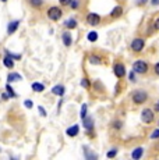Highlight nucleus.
I'll use <instances>...</instances> for the list:
<instances>
[{
	"mask_svg": "<svg viewBox=\"0 0 159 160\" xmlns=\"http://www.w3.org/2000/svg\"><path fill=\"white\" fill-rule=\"evenodd\" d=\"M24 106H25L27 109H32V106H33V102H32V100H29V99H27L25 102H24Z\"/></svg>",
	"mask_w": 159,
	"mask_h": 160,
	"instance_id": "30",
	"label": "nucleus"
},
{
	"mask_svg": "<svg viewBox=\"0 0 159 160\" xmlns=\"http://www.w3.org/2000/svg\"><path fill=\"white\" fill-rule=\"evenodd\" d=\"M158 127H159V121H158Z\"/></svg>",
	"mask_w": 159,
	"mask_h": 160,
	"instance_id": "42",
	"label": "nucleus"
},
{
	"mask_svg": "<svg viewBox=\"0 0 159 160\" xmlns=\"http://www.w3.org/2000/svg\"><path fill=\"white\" fill-rule=\"evenodd\" d=\"M38 112H39V114H41L42 117H46V110H45L42 106H38Z\"/></svg>",
	"mask_w": 159,
	"mask_h": 160,
	"instance_id": "31",
	"label": "nucleus"
},
{
	"mask_svg": "<svg viewBox=\"0 0 159 160\" xmlns=\"http://www.w3.org/2000/svg\"><path fill=\"white\" fill-rule=\"evenodd\" d=\"M62 41H63L64 46L70 48V46L73 45V36H71V33H70V32H64L63 35H62Z\"/></svg>",
	"mask_w": 159,
	"mask_h": 160,
	"instance_id": "14",
	"label": "nucleus"
},
{
	"mask_svg": "<svg viewBox=\"0 0 159 160\" xmlns=\"http://www.w3.org/2000/svg\"><path fill=\"white\" fill-rule=\"evenodd\" d=\"M141 120L145 124H151L152 121L155 120V113H154V110H151V109H144L142 112H141Z\"/></svg>",
	"mask_w": 159,
	"mask_h": 160,
	"instance_id": "4",
	"label": "nucleus"
},
{
	"mask_svg": "<svg viewBox=\"0 0 159 160\" xmlns=\"http://www.w3.org/2000/svg\"><path fill=\"white\" fill-rule=\"evenodd\" d=\"M66 134L69 135V137H71V138L77 137V135L80 134V125L78 124H74V125H71V127H69L66 130Z\"/></svg>",
	"mask_w": 159,
	"mask_h": 160,
	"instance_id": "10",
	"label": "nucleus"
},
{
	"mask_svg": "<svg viewBox=\"0 0 159 160\" xmlns=\"http://www.w3.org/2000/svg\"><path fill=\"white\" fill-rule=\"evenodd\" d=\"M144 48H145V41H144L142 38H136L133 42H131V50L136 52V53L142 52Z\"/></svg>",
	"mask_w": 159,
	"mask_h": 160,
	"instance_id": "5",
	"label": "nucleus"
},
{
	"mask_svg": "<svg viewBox=\"0 0 159 160\" xmlns=\"http://www.w3.org/2000/svg\"><path fill=\"white\" fill-rule=\"evenodd\" d=\"M148 99V95H146L145 91H137L133 93V102L136 104H142L146 102Z\"/></svg>",
	"mask_w": 159,
	"mask_h": 160,
	"instance_id": "3",
	"label": "nucleus"
},
{
	"mask_svg": "<svg viewBox=\"0 0 159 160\" xmlns=\"http://www.w3.org/2000/svg\"><path fill=\"white\" fill-rule=\"evenodd\" d=\"M44 4V0H29V6L33 8H39Z\"/></svg>",
	"mask_w": 159,
	"mask_h": 160,
	"instance_id": "22",
	"label": "nucleus"
},
{
	"mask_svg": "<svg viewBox=\"0 0 159 160\" xmlns=\"http://www.w3.org/2000/svg\"><path fill=\"white\" fill-rule=\"evenodd\" d=\"M4 54H6V56H10L14 61H16V60H21V54H14V53H11V52H8V50H4Z\"/></svg>",
	"mask_w": 159,
	"mask_h": 160,
	"instance_id": "25",
	"label": "nucleus"
},
{
	"mask_svg": "<svg viewBox=\"0 0 159 160\" xmlns=\"http://www.w3.org/2000/svg\"><path fill=\"white\" fill-rule=\"evenodd\" d=\"M151 139H159V128H156V130L151 134Z\"/></svg>",
	"mask_w": 159,
	"mask_h": 160,
	"instance_id": "29",
	"label": "nucleus"
},
{
	"mask_svg": "<svg viewBox=\"0 0 159 160\" xmlns=\"http://www.w3.org/2000/svg\"><path fill=\"white\" fill-rule=\"evenodd\" d=\"M133 71L136 74H145L148 71V64L142 60H137L133 63Z\"/></svg>",
	"mask_w": 159,
	"mask_h": 160,
	"instance_id": "2",
	"label": "nucleus"
},
{
	"mask_svg": "<svg viewBox=\"0 0 159 160\" xmlns=\"http://www.w3.org/2000/svg\"><path fill=\"white\" fill-rule=\"evenodd\" d=\"M148 0H137V3H140V4H144V3H146Z\"/></svg>",
	"mask_w": 159,
	"mask_h": 160,
	"instance_id": "39",
	"label": "nucleus"
},
{
	"mask_svg": "<svg viewBox=\"0 0 159 160\" xmlns=\"http://www.w3.org/2000/svg\"><path fill=\"white\" fill-rule=\"evenodd\" d=\"M0 2H3V3H6V2H7V0H0Z\"/></svg>",
	"mask_w": 159,
	"mask_h": 160,
	"instance_id": "41",
	"label": "nucleus"
},
{
	"mask_svg": "<svg viewBox=\"0 0 159 160\" xmlns=\"http://www.w3.org/2000/svg\"><path fill=\"white\" fill-rule=\"evenodd\" d=\"M90 63L94 64V66H98V64H102V58L96 54H91L90 56Z\"/></svg>",
	"mask_w": 159,
	"mask_h": 160,
	"instance_id": "19",
	"label": "nucleus"
},
{
	"mask_svg": "<svg viewBox=\"0 0 159 160\" xmlns=\"http://www.w3.org/2000/svg\"><path fill=\"white\" fill-rule=\"evenodd\" d=\"M64 27H66V28H69V29L77 28V20H75V18H69V20L64 22Z\"/></svg>",
	"mask_w": 159,
	"mask_h": 160,
	"instance_id": "18",
	"label": "nucleus"
},
{
	"mask_svg": "<svg viewBox=\"0 0 159 160\" xmlns=\"http://www.w3.org/2000/svg\"><path fill=\"white\" fill-rule=\"evenodd\" d=\"M2 98H3V100H7V99H10V96H8V93H7V92H3Z\"/></svg>",
	"mask_w": 159,
	"mask_h": 160,
	"instance_id": "35",
	"label": "nucleus"
},
{
	"mask_svg": "<svg viewBox=\"0 0 159 160\" xmlns=\"http://www.w3.org/2000/svg\"><path fill=\"white\" fill-rule=\"evenodd\" d=\"M69 6L73 8V10H77V8L80 7V2H78V0H71Z\"/></svg>",
	"mask_w": 159,
	"mask_h": 160,
	"instance_id": "28",
	"label": "nucleus"
},
{
	"mask_svg": "<svg viewBox=\"0 0 159 160\" xmlns=\"http://www.w3.org/2000/svg\"><path fill=\"white\" fill-rule=\"evenodd\" d=\"M151 4L152 6H158L159 4V0H151Z\"/></svg>",
	"mask_w": 159,
	"mask_h": 160,
	"instance_id": "38",
	"label": "nucleus"
},
{
	"mask_svg": "<svg viewBox=\"0 0 159 160\" xmlns=\"http://www.w3.org/2000/svg\"><path fill=\"white\" fill-rule=\"evenodd\" d=\"M87 112H88V106L85 103H82V106H81V110H80V117H81V120L84 118V117H87Z\"/></svg>",
	"mask_w": 159,
	"mask_h": 160,
	"instance_id": "23",
	"label": "nucleus"
},
{
	"mask_svg": "<svg viewBox=\"0 0 159 160\" xmlns=\"http://www.w3.org/2000/svg\"><path fill=\"white\" fill-rule=\"evenodd\" d=\"M31 88L33 92H36V93H39V92H44L45 91V85L42 84V82H32L31 84Z\"/></svg>",
	"mask_w": 159,
	"mask_h": 160,
	"instance_id": "16",
	"label": "nucleus"
},
{
	"mask_svg": "<svg viewBox=\"0 0 159 160\" xmlns=\"http://www.w3.org/2000/svg\"><path fill=\"white\" fill-rule=\"evenodd\" d=\"M46 15H48V18L50 21H59L60 18H62V15H63V11H62V8H60V7L53 6V7H49L48 8Z\"/></svg>",
	"mask_w": 159,
	"mask_h": 160,
	"instance_id": "1",
	"label": "nucleus"
},
{
	"mask_svg": "<svg viewBox=\"0 0 159 160\" xmlns=\"http://www.w3.org/2000/svg\"><path fill=\"white\" fill-rule=\"evenodd\" d=\"M21 21L20 20H14V21H10V22L7 24V33L8 35H13L14 32L18 29V27H20Z\"/></svg>",
	"mask_w": 159,
	"mask_h": 160,
	"instance_id": "8",
	"label": "nucleus"
},
{
	"mask_svg": "<svg viewBox=\"0 0 159 160\" xmlns=\"http://www.w3.org/2000/svg\"><path fill=\"white\" fill-rule=\"evenodd\" d=\"M87 22L90 24L91 27H96L98 24L100 22V15L96 13H90L87 15Z\"/></svg>",
	"mask_w": 159,
	"mask_h": 160,
	"instance_id": "7",
	"label": "nucleus"
},
{
	"mask_svg": "<svg viewBox=\"0 0 159 160\" xmlns=\"http://www.w3.org/2000/svg\"><path fill=\"white\" fill-rule=\"evenodd\" d=\"M3 66L8 70H13L14 68V60L10 56H4V58H3Z\"/></svg>",
	"mask_w": 159,
	"mask_h": 160,
	"instance_id": "15",
	"label": "nucleus"
},
{
	"mask_svg": "<svg viewBox=\"0 0 159 160\" xmlns=\"http://www.w3.org/2000/svg\"><path fill=\"white\" fill-rule=\"evenodd\" d=\"M81 87H82V88H85V89H90V88H91V82H90V79L82 78V79H81Z\"/></svg>",
	"mask_w": 159,
	"mask_h": 160,
	"instance_id": "26",
	"label": "nucleus"
},
{
	"mask_svg": "<svg viewBox=\"0 0 159 160\" xmlns=\"http://www.w3.org/2000/svg\"><path fill=\"white\" fill-rule=\"evenodd\" d=\"M128 78H130V81H131V82H136V72L131 71V72H130V75H128Z\"/></svg>",
	"mask_w": 159,
	"mask_h": 160,
	"instance_id": "33",
	"label": "nucleus"
},
{
	"mask_svg": "<svg viewBox=\"0 0 159 160\" xmlns=\"http://www.w3.org/2000/svg\"><path fill=\"white\" fill-rule=\"evenodd\" d=\"M154 70H155V74H156V75H159V63H156V64H155Z\"/></svg>",
	"mask_w": 159,
	"mask_h": 160,
	"instance_id": "36",
	"label": "nucleus"
},
{
	"mask_svg": "<svg viewBox=\"0 0 159 160\" xmlns=\"http://www.w3.org/2000/svg\"><path fill=\"white\" fill-rule=\"evenodd\" d=\"M117 152H119V150L116 149V148H112V149L108 152V155H106V156H108L109 159H113V158H116V155H117Z\"/></svg>",
	"mask_w": 159,
	"mask_h": 160,
	"instance_id": "27",
	"label": "nucleus"
},
{
	"mask_svg": "<svg viewBox=\"0 0 159 160\" xmlns=\"http://www.w3.org/2000/svg\"><path fill=\"white\" fill-rule=\"evenodd\" d=\"M70 2H71V0H59V3L60 4H63V6H69Z\"/></svg>",
	"mask_w": 159,
	"mask_h": 160,
	"instance_id": "34",
	"label": "nucleus"
},
{
	"mask_svg": "<svg viewBox=\"0 0 159 160\" xmlns=\"http://www.w3.org/2000/svg\"><path fill=\"white\" fill-rule=\"evenodd\" d=\"M82 125H84V128L87 131L94 130V118L92 117H90V116L84 117V118H82Z\"/></svg>",
	"mask_w": 159,
	"mask_h": 160,
	"instance_id": "9",
	"label": "nucleus"
},
{
	"mask_svg": "<svg viewBox=\"0 0 159 160\" xmlns=\"http://www.w3.org/2000/svg\"><path fill=\"white\" fill-rule=\"evenodd\" d=\"M6 92L8 93V96L13 99V98H17V93H16V91L13 89V87H11V84H7L6 85Z\"/></svg>",
	"mask_w": 159,
	"mask_h": 160,
	"instance_id": "21",
	"label": "nucleus"
},
{
	"mask_svg": "<svg viewBox=\"0 0 159 160\" xmlns=\"http://www.w3.org/2000/svg\"><path fill=\"white\" fill-rule=\"evenodd\" d=\"M52 93L62 98V96H64V93H66V88H64L63 85H54V87L52 88Z\"/></svg>",
	"mask_w": 159,
	"mask_h": 160,
	"instance_id": "11",
	"label": "nucleus"
},
{
	"mask_svg": "<svg viewBox=\"0 0 159 160\" xmlns=\"http://www.w3.org/2000/svg\"><path fill=\"white\" fill-rule=\"evenodd\" d=\"M18 81H23V77H21L18 72H10L7 75V82L8 84H13V82H18Z\"/></svg>",
	"mask_w": 159,
	"mask_h": 160,
	"instance_id": "12",
	"label": "nucleus"
},
{
	"mask_svg": "<svg viewBox=\"0 0 159 160\" xmlns=\"http://www.w3.org/2000/svg\"><path fill=\"white\" fill-rule=\"evenodd\" d=\"M113 72H115V75L117 77V78L126 77V67H124V64L115 63V66H113Z\"/></svg>",
	"mask_w": 159,
	"mask_h": 160,
	"instance_id": "6",
	"label": "nucleus"
},
{
	"mask_svg": "<svg viewBox=\"0 0 159 160\" xmlns=\"http://www.w3.org/2000/svg\"><path fill=\"white\" fill-rule=\"evenodd\" d=\"M88 41H90V42H96L98 41V32H95V31H91V32L88 33Z\"/></svg>",
	"mask_w": 159,
	"mask_h": 160,
	"instance_id": "24",
	"label": "nucleus"
},
{
	"mask_svg": "<svg viewBox=\"0 0 159 160\" xmlns=\"http://www.w3.org/2000/svg\"><path fill=\"white\" fill-rule=\"evenodd\" d=\"M121 14H123V8H121L120 6H116V7L112 10V13H110V15H112L113 18H116V17H120Z\"/></svg>",
	"mask_w": 159,
	"mask_h": 160,
	"instance_id": "20",
	"label": "nucleus"
},
{
	"mask_svg": "<svg viewBox=\"0 0 159 160\" xmlns=\"http://www.w3.org/2000/svg\"><path fill=\"white\" fill-rule=\"evenodd\" d=\"M121 125H123V122L121 121H115L113 122V128H116V130H120Z\"/></svg>",
	"mask_w": 159,
	"mask_h": 160,
	"instance_id": "32",
	"label": "nucleus"
},
{
	"mask_svg": "<svg viewBox=\"0 0 159 160\" xmlns=\"http://www.w3.org/2000/svg\"><path fill=\"white\" fill-rule=\"evenodd\" d=\"M154 27H155V29H158V31H159V18H156V20H155Z\"/></svg>",
	"mask_w": 159,
	"mask_h": 160,
	"instance_id": "37",
	"label": "nucleus"
},
{
	"mask_svg": "<svg viewBox=\"0 0 159 160\" xmlns=\"http://www.w3.org/2000/svg\"><path fill=\"white\" fill-rule=\"evenodd\" d=\"M155 109H156V110H158V112H159V100H158V102H156V104H155Z\"/></svg>",
	"mask_w": 159,
	"mask_h": 160,
	"instance_id": "40",
	"label": "nucleus"
},
{
	"mask_svg": "<svg viewBox=\"0 0 159 160\" xmlns=\"http://www.w3.org/2000/svg\"><path fill=\"white\" fill-rule=\"evenodd\" d=\"M142 155H144L142 148H136V149L133 150V153H131V158H133L134 160H138V159L142 158Z\"/></svg>",
	"mask_w": 159,
	"mask_h": 160,
	"instance_id": "17",
	"label": "nucleus"
},
{
	"mask_svg": "<svg viewBox=\"0 0 159 160\" xmlns=\"http://www.w3.org/2000/svg\"><path fill=\"white\" fill-rule=\"evenodd\" d=\"M82 149H84V155H85V159L87 160H96L98 159V155L91 152V149L88 146H82Z\"/></svg>",
	"mask_w": 159,
	"mask_h": 160,
	"instance_id": "13",
	"label": "nucleus"
}]
</instances>
